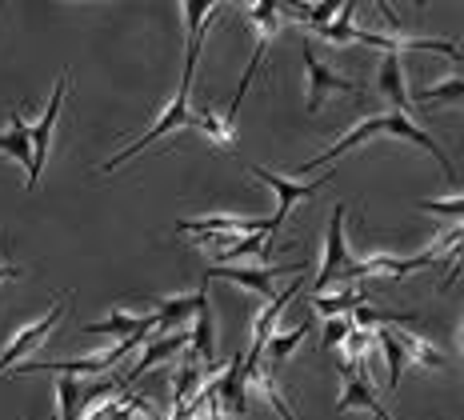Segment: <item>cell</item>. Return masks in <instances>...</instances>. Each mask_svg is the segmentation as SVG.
Masks as SVG:
<instances>
[{
	"mask_svg": "<svg viewBox=\"0 0 464 420\" xmlns=\"http://www.w3.org/2000/svg\"><path fill=\"white\" fill-rule=\"evenodd\" d=\"M341 5H344V0H316V5H313V16H308V33H313V28H321V24H328V21H336Z\"/></svg>",
	"mask_w": 464,
	"mask_h": 420,
	"instance_id": "d6a6232c",
	"label": "cell"
},
{
	"mask_svg": "<svg viewBox=\"0 0 464 420\" xmlns=\"http://www.w3.org/2000/svg\"><path fill=\"white\" fill-rule=\"evenodd\" d=\"M232 5H240V8H248V5H253V0H232Z\"/></svg>",
	"mask_w": 464,
	"mask_h": 420,
	"instance_id": "8d00e7d4",
	"label": "cell"
},
{
	"mask_svg": "<svg viewBox=\"0 0 464 420\" xmlns=\"http://www.w3.org/2000/svg\"><path fill=\"white\" fill-rule=\"evenodd\" d=\"M304 76H308V112H321L328 93H364L361 81H353V76L328 68L313 48H304Z\"/></svg>",
	"mask_w": 464,
	"mask_h": 420,
	"instance_id": "ba28073f",
	"label": "cell"
},
{
	"mask_svg": "<svg viewBox=\"0 0 464 420\" xmlns=\"http://www.w3.org/2000/svg\"><path fill=\"white\" fill-rule=\"evenodd\" d=\"M417 104H444V101H464V76H449L440 84H429V89L412 93Z\"/></svg>",
	"mask_w": 464,
	"mask_h": 420,
	"instance_id": "83f0119b",
	"label": "cell"
},
{
	"mask_svg": "<svg viewBox=\"0 0 464 420\" xmlns=\"http://www.w3.org/2000/svg\"><path fill=\"white\" fill-rule=\"evenodd\" d=\"M276 13L285 16V21L308 24V16H313V0H276Z\"/></svg>",
	"mask_w": 464,
	"mask_h": 420,
	"instance_id": "1f68e13d",
	"label": "cell"
},
{
	"mask_svg": "<svg viewBox=\"0 0 464 420\" xmlns=\"http://www.w3.org/2000/svg\"><path fill=\"white\" fill-rule=\"evenodd\" d=\"M376 89H381L396 104V112H412V104H417V101H412L409 81H404V64H401V56H396V53L384 56L381 73H376Z\"/></svg>",
	"mask_w": 464,
	"mask_h": 420,
	"instance_id": "9a60e30c",
	"label": "cell"
},
{
	"mask_svg": "<svg viewBox=\"0 0 464 420\" xmlns=\"http://www.w3.org/2000/svg\"><path fill=\"white\" fill-rule=\"evenodd\" d=\"M177 232L188 237H248V232H280L273 217H197V220H177Z\"/></svg>",
	"mask_w": 464,
	"mask_h": 420,
	"instance_id": "52a82bcc",
	"label": "cell"
},
{
	"mask_svg": "<svg viewBox=\"0 0 464 420\" xmlns=\"http://www.w3.org/2000/svg\"><path fill=\"white\" fill-rule=\"evenodd\" d=\"M420 212H437V217H449V220H460L464 217V197H452V200H417Z\"/></svg>",
	"mask_w": 464,
	"mask_h": 420,
	"instance_id": "4dcf8cb0",
	"label": "cell"
},
{
	"mask_svg": "<svg viewBox=\"0 0 464 420\" xmlns=\"http://www.w3.org/2000/svg\"><path fill=\"white\" fill-rule=\"evenodd\" d=\"M197 388H200V365L197 360H188V365H180L177 380H172V408L188 405V400L197 396Z\"/></svg>",
	"mask_w": 464,
	"mask_h": 420,
	"instance_id": "f1b7e54d",
	"label": "cell"
},
{
	"mask_svg": "<svg viewBox=\"0 0 464 420\" xmlns=\"http://www.w3.org/2000/svg\"><path fill=\"white\" fill-rule=\"evenodd\" d=\"M48 420H61V416H48Z\"/></svg>",
	"mask_w": 464,
	"mask_h": 420,
	"instance_id": "b9f144b4",
	"label": "cell"
},
{
	"mask_svg": "<svg viewBox=\"0 0 464 420\" xmlns=\"http://www.w3.org/2000/svg\"><path fill=\"white\" fill-rule=\"evenodd\" d=\"M188 348V332H169V337H160V340H152L149 348L140 353V360L129 368V376H124V385L129 380H137V376H144L149 368H157V365H164L169 357H177V353H185Z\"/></svg>",
	"mask_w": 464,
	"mask_h": 420,
	"instance_id": "2e32d148",
	"label": "cell"
},
{
	"mask_svg": "<svg viewBox=\"0 0 464 420\" xmlns=\"http://www.w3.org/2000/svg\"><path fill=\"white\" fill-rule=\"evenodd\" d=\"M384 132L396 136V141H409V144H417V149H424L429 156H437V164L444 169V177H449V181H457V169H452L449 152H444L440 144H437V136H429V132H424L420 124L412 121V116H404V112H396V109H392V112H384Z\"/></svg>",
	"mask_w": 464,
	"mask_h": 420,
	"instance_id": "8fae6325",
	"label": "cell"
},
{
	"mask_svg": "<svg viewBox=\"0 0 464 420\" xmlns=\"http://www.w3.org/2000/svg\"><path fill=\"white\" fill-rule=\"evenodd\" d=\"M353 408H364V413H372V416H389L381 405V396L372 393L364 376H344V393L336 400V413H353Z\"/></svg>",
	"mask_w": 464,
	"mask_h": 420,
	"instance_id": "ac0fdd59",
	"label": "cell"
},
{
	"mask_svg": "<svg viewBox=\"0 0 464 420\" xmlns=\"http://www.w3.org/2000/svg\"><path fill=\"white\" fill-rule=\"evenodd\" d=\"M396 340H401L409 365H417V368H449V357H444L432 340L417 337V332H396Z\"/></svg>",
	"mask_w": 464,
	"mask_h": 420,
	"instance_id": "44dd1931",
	"label": "cell"
},
{
	"mask_svg": "<svg viewBox=\"0 0 464 420\" xmlns=\"http://www.w3.org/2000/svg\"><path fill=\"white\" fill-rule=\"evenodd\" d=\"M460 348H464V320H460Z\"/></svg>",
	"mask_w": 464,
	"mask_h": 420,
	"instance_id": "74e56055",
	"label": "cell"
},
{
	"mask_svg": "<svg viewBox=\"0 0 464 420\" xmlns=\"http://www.w3.org/2000/svg\"><path fill=\"white\" fill-rule=\"evenodd\" d=\"M376 340H381L384 360H389V393H396V388H401L404 368H409V357H404V348H401V340H396L392 328H376Z\"/></svg>",
	"mask_w": 464,
	"mask_h": 420,
	"instance_id": "d4e9b609",
	"label": "cell"
},
{
	"mask_svg": "<svg viewBox=\"0 0 464 420\" xmlns=\"http://www.w3.org/2000/svg\"><path fill=\"white\" fill-rule=\"evenodd\" d=\"M69 300H72L69 292H64V297H56V305L48 308L41 320H33V325L21 328L13 340H8V348H5V353H0V376H5L8 368H16V365H21V360H24L28 353H36V348H41L44 340L53 337V328L64 320V308H69Z\"/></svg>",
	"mask_w": 464,
	"mask_h": 420,
	"instance_id": "3957f363",
	"label": "cell"
},
{
	"mask_svg": "<svg viewBox=\"0 0 464 420\" xmlns=\"http://www.w3.org/2000/svg\"><path fill=\"white\" fill-rule=\"evenodd\" d=\"M432 260H437V252L424 249L417 257H389V252H372V257L356 260V265H348L336 272V280L341 285H353V280H364V277H409V272H420L429 269Z\"/></svg>",
	"mask_w": 464,
	"mask_h": 420,
	"instance_id": "277c9868",
	"label": "cell"
},
{
	"mask_svg": "<svg viewBox=\"0 0 464 420\" xmlns=\"http://www.w3.org/2000/svg\"><path fill=\"white\" fill-rule=\"evenodd\" d=\"M188 353L197 357V360H212V353H217V325H212V305L197 308V317H192Z\"/></svg>",
	"mask_w": 464,
	"mask_h": 420,
	"instance_id": "7402d4cb",
	"label": "cell"
},
{
	"mask_svg": "<svg viewBox=\"0 0 464 420\" xmlns=\"http://www.w3.org/2000/svg\"><path fill=\"white\" fill-rule=\"evenodd\" d=\"M24 277V269H16V265H0V280H21Z\"/></svg>",
	"mask_w": 464,
	"mask_h": 420,
	"instance_id": "d590c367",
	"label": "cell"
},
{
	"mask_svg": "<svg viewBox=\"0 0 464 420\" xmlns=\"http://www.w3.org/2000/svg\"><path fill=\"white\" fill-rule=\"evenodd\" d=\"M248 172H253L256 181H265L268 189L276 192V212H273V220L276 224H285V217H288V209H293L301 197H313V192H321L328 181H333V172L328 177H321V181H288V177H276V172H268V169H260V164H245Z\"/></svg>",
	"mask_w": 464,
	"mask_h": 420,
	"instance_id": "30bf717a",
	"label": "cell"
},
{
	"mask_svg": "<svg viewBox=\"0 0 464 420\" xmlns=\"http://www.w3.org/2000/svg\"><path fill=\"white\" fill-rule=\"evenodd\" d=\"M188 124L192 129H200L208 136L217 149H232L237 144V121H228L225 112H217V109H200V112H192L188 116Z\"/></svg>",
	"mask_w": 464,
	"mask_h": 420,
	"instance_id": "ffe728a7",
	"label": "cell"
},
{
	"mask_svg": "<svg viewBox=\"0 0 464 420\" xmlns=\"http://www.w3.org/2000/svg\"><path fill=\"white\" fill-rule=\"evenodd\" d=\"M372 5L381 8V16H384V21H389V28H392V33H401V16H396V8L389 5V0H372Z\"/></svg>",
	"mask_w": 464,
	"mask_h": 420,
	"instance_id": "836d02e7",
	"label": "cell"
},
{
	"mask_svg": "<svg viewBox=\"0 0 464 420\" xmlns=\"http://www.w3.org/2000/svg\"><path fill=\"white\" fill-rule=\"evenodd\" d=\"M372 420H389V416H372Z\"/></svg>",
	"mask_w": 464,
	"mask_h": 420,
	"instance_id": "f35d334b",
	"label": "cell"
},
{
	"mask_svg": "<svg viewBox=\"0 0 464 420\" xmlns=\"http://www.w3.org/2000/svg\"><path fill=\"white\" fill-rule=\"evenodd\" d=\"M188 93H192V84H180V93H177V96H172V104H169V109H164V112H160V121H157V124H152V129H144V132L137 136V141H132V144H129V149H121V152H116V156H109V161H104V164H101V172H116V169H121V164H129V161H132V156H140L144 149H149V144H157V141H160V136H169L172 129H180V124H188V116H192Z\"/></svg>",
	"mask_w": 464,
	"mask_h": 420,
	"instance_id": "6da1fadb",
	"label": "cell"
},
{
	"mask_svg": "<svg viewBox=\"0 0 464 420\" xmlns=\"http://www.w3.org/2000/svg\"><path fill=\"white\" fill-rule=\"evenodd\" d=\"M56 400H61V405H56V416L61 420H81L84 416V388L76 385V376H61V385H56Z\"/></svg>",
	"mask_w": 464,
	"mask_h": 420,
	"instance_id": "4316f807",
	"label": "cell"
},
{
	"mask_svg": "<svg viewBox=\"0 0 464 420\" xmlns=\"http://www.w3.org/2000/svg\"><path fill=\"white\" fill-rule=\"evenodd\" d=\"M144 340H149V332H137V337H124L116 348H104V353H96V357H81V360H53V365H21L16 368V376H28V373H84V376H96V373H109V368H116L124 357L132 353V348H140Z\"/></svg>",
	"mask_w": 464,
	"mask_h": 420,
	"instance_id": "7a4b0ae2",
	"label": "cell"
},
{
	"mask_svg": "<svg viewBox=\"0 0 464 420\" xmlns=\"http://www.w3.org/2000/svg\"><path fill=\"white\" fill-rule=\"evenodd\" d=\"M208 305V277H200V288L188 297H164L157 300V328H177L197 317V308Z\"/></svg>",
	"mask_w": 464,
	"mask_h": 420,
	"instance_id": "7c38bea8",
	"label": "cell"
},
{
	"mask_svg": "<svg viewBox=\"0 0 464 420\" xmlns=\"http://www.w3.org/2000/svg\"><path fill=\"white\" fill-rule=\"evenodd\" d=\"M353 328H356V325H353V320H348V317H328V320H324V340H321V348L328 353V348L344 345V337H348V332H353Z\"/></svg>",
	"mask_w": 464,
	"mask_h": 420,
	"instance_id": "f546056e",
	"label": "cell"
},
{
	"mask_svg": "<svg viewBox=\"0 0 464 420\" xmlns=\"http://www.w3.org/2000/svg\"><path fill=\"white\" fill-rule=\"evenodd\" d=\"M304 337H308V320H304V325H296L293 332H273V337H268V345H265L268 368L276 373V365H285V360L293 357L296 348H301V340H304Z\"/></svg>",
	"mask_w": 464,
	"mask_h": 420,
	"instance_id": "cb8c5ba5",
	"label": "cell"
},
{
	"mask_svg": "<svg viewBox=\"0 0 464 420\" xmlns=\"http://www.w3.org/2000/svg\"><path fill=\"white\" fill-rule=\"evenodd\" d=\"M417 5H429V0H417Z\"/></svg>",
	"mask_w": 464,
	"mask_h": 420,
	"instance_id": "60d3db41",
	"label": "cell"
},
{
	"mask_svg": "<svg viewBox=\"0 0 464 420\" xmlns=\"http://www.w3.org/2000/svg\"><path fill=\"white\" fill-rule=\"evenodd\" d=\"M157 328V312H144V317H129V312H112L109 320H96V325H84L89 337H137V332H152Z\"/></svg>",
	"mask_w": 464,
	"mask_h": 420,
	"instance_id": "e0dca14e",
	"label": "cell"
},
{
	"mask_svg": "<svg viewBox=\"0 0 464 420\" xmlns=\"http://www.w3.org/2000/svg\"><path fill=\"white\" fill-rule=\"evenodd\" d=\"M109 5H121V0H109Z\"/></svg>",
	"mask_w": 464,
	"mask_h": 420,
	"instance_id": "ab89813d",
	"label": "cell"
},
{
	"mask_svg": "<svg viewBox=\"0 0 464 420\" xmlns=\"http://www.w3.org/2000/svg\"><path fill=\"white\" fill-rule=\"evenodd\" d=\"M420 320L417 312H384V308H372V305H361L353 308V325L361 328H389V325H412Z\"/></svg>",
	"mask_w": 464,
	"mask_h": 420,
	"instance_id": "484cf974",
	"label": "cell"
},
{
	"mask_svg": "<svg viewBox=\"0 0 464 420\" xmlns=\"http://www.w3.org/2000/svg\"><path fill=\"white\" fill-rule=\"evenodd\" d=\"M361 305H369V297H364L361 288H344V292H336V297H328V292H316L313 297V308L321 312V317H348L353 308H361Z\"/></svg>",
	"mask_w": 464,
	"mask_h": 420,
	"instance_id": "603a6c76",
	"label": "cell"
},
{
	"mask_svg": "<svg viewBox=\"0 0 464 420\" xmlns=\"http://www.w3.org/2000/svg\"><path fill=\"white\" fill-rule=\"evenodd\" d=\"M69 84H72V76L61 73V81H56L53 101H48L44 116L33 124V169H28V192H36V184H41V172H44V161H48V144H53V129H56V116H61V109H64Z\"/></svg>",
	"mask_w": 464,
	"mask_h": 420,
	"instance_id": "5b68a950",
	"label": "cell"
},
{
	"mask_svg": "<svg viewBox=\"0 0 464 420\" xmlns=\"http://www.w3.org/2000/svg\"><path fill=\"white\" fill-rule=\"evenodd\" d=\"M301 285H304V277H293V285H288L285 292H276V297L268 300L265 308H260V317H256V325H253V348H260V353H265L268 337L276 332V320L285 317V308L296 300V292H301Z\"/></svg>",
	"mask_w": 464,
	"mask_h": 420,
	"instance_id": "5bb4252c",
	"label": "cell"
},
{
	"mask_svg": "<svg viewBox=\"0 0 464 420\" xmlns=\"http://www.w3.org/2000/svg\"><path fill=\"white\" fill-rule=\"evenodd\" d=\"M0 152L21 161L24 169H33V129L24 124L21 112H8V132H0Z\"/></svg>",
	"mask_w": 464,
	"mask_h": 420,
	"instance_id": "d6986e66",
	"label": "cell"
},
{
	"mask_svg": "<svg viewBox=\"0 0 464 420\" xmlns=\"http://www.w3.org/2000/svg\"><path fill=\"white\" fill-rule=\"evenodd\" d=\"M457 277H464V244H460V252H457V265H452V269H449V277H444V288L457 285Z\"/></svg>",
	"mask_w": 464,
	"mask_h": 420,
	"instance_id": "e575fe53",
	"label": "cell"
},
{
	"mask_svg": "<svg viewBox=\"0 0 464 420\" xmlns=\"http://www.w3.org/2000/svg\"><path fill=\"white\" fill-rule=\"evenodd\" d=\"M376 132H384V116H369V121H361L356 124V129H348L341 141L333 144V149H324L321 156H316V161H308V164H301V177H308V172H316L321 169V164H333L336 156H344V152H353L356 144H364V141H372Z\"/></svg>",
	"mask_w": 464,
	"mask_h": 420,
	"instance_id": "4fadbf2b",
	"label": "cell"
},
{
	"mask_svg": "<svg viewBox=\"0 0 464 420\" xmlns=\"http://www.w3.org/2000/svg\"><path fill=\"white\" fill-rule=\"evenodd\" d=\"M308 260H293V265H260V269H237V265H208L205 277H220V280H232V285H245L260 292V297H276V280L280 277H296L304 272Z\"/></svg>",
	"mask_w": 464,
	"mask_h": 420,
	"instance_id": "8992f818",
	"label": "cell"
},
{
	"mask_svg": "<svg viewBox=\"0 0 464 420\" xmlns=\"http://www.w3.org/2000/svg\"><path fill=\"white\" fill-rule=\"evenodd\" d=\"M344 204H336L333 209V220H328V237H324V260H321V272H316L313 280V297L316 292H324L328 285L336 280V272L348 269L353 260H348V240H344Z\"/></svg>",
	"mask_w": 464,
	"mask_h": 420,
	"instance_id": "9c48e42d",
	"label": "cell"
}]
</instances>
